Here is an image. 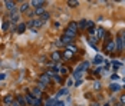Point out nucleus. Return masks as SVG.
<instances>
[{"label":"nucleus","instance_id":"nucleus-1","mask_svg":"<svg viewBox=\"0 0 125 106\" xmlns=\"http://www.w3.org/2000/svg\"><path fill=\"white\" fill-rule=\"evenodd\" d=\"M104 50H105L106 53H112V52H115V42L111 40V39L105 40V43H104Z\"/></svg>","mask_w":125,"mask_h":106},{"label":"nucleus","instance_id":"nucleus-2","mask_svg":"<svg viewBox=\"0 0 125 106\" xmlns=\"http://www.w3.org/2000/svg\"><path fill=\"white\" fill-rule=\"evenodd\" d=\"M115 52H118V53H122L124 52V46H122V39H121V35L118 33L116 37H115Z\"/></svg>","mask_w":125,"mask_h":106},{"label":"nucleus","instance_id":"nucleus-3","mask_svg":"<svg viewBox=\"0 0 125 106\" xmlns=\"http://www.w3.org/2000/svg\"><path fill=\"white\" fill-rule=\"evenodd\" d=\"M9 17H10V23H17V22H19V19H20V14H19V12L13 10V12H10Z\"/></svg>","mask_w":125,"mask_h":106},{"label":"nucleus","instance_id":"nucleus-4","mask_svg":"<svg viewBox=\"0 0 125 106\" xmlns=\"http://www.w3.org/2000/svg\"><path fill=\"white\" fill-rule=\"evenodd\" d=\"M105 35H106V30H105L104 27H96V39H98V40L105 39Z\"/></svg>","mask_w":125,"mask_h":106},{"label":"nucleus","instance_id":"nucleus-5","mask_svg":"<svg viewBox=\"0 0 125 106\" xmlns=\"http://www.w3.org/2000/svg\"><path fill=\"white\" fill-rule=\"evenodd\" d=\"M39 82L43 83V85H46V86H49V85H50V77L46 75V73H43V75H40V77H39Z\"/></svg>","mask_w":125,"mask_h":106},{"label":"nucleus","instance_id":"nucleus-6","mask_svg":"<svg viewBox=\"0 0 125 106\" xmlns=\"http://www.w3.org/2000/svg\"><path fill=\"white\" fill-rule=\"evenodd\" d=\"M4 6H6V9H7L9 12H13V10L16 9V3H14V1H10V0H6V1H4Z\"/></svg>","mask_w":125,"mask_h":106},{"label":"nucleus","instance_id":"nucleus-7","mask_svg":"<svg viewBox=\"0 0 125 106\" xmlns=\"http://www.w3.org/2000/svg\"><path fill=\"white\" fill-rule=\"evenodd\" d=\"M43 4H45V1H43V0H32V1H30V6H33L35 9L43 7Z\"/></svg>","mask_w":125,"mask_h":106},{"label":"nucleus","instance_id":"nucleus-8","mask_svg":"<svg viewBox=\"0 0 125 106\" xmlns=\"http://www.w3.org/2000/svg\"><path fill=\"white\" fill-rule=\"evenodd\" d=\"M72 42H73V39H71V37H68V36H65V35L61 37V43H62V45L69 46V45H72Z\"/></svg>","mask_w":125,"mask_h":106},{"label":"nucleus","instance_id":"nucleus-9","mask_svg":"<svg viewBox=\"0 0 125 106\" xmlns=\"http://www.w3.org/2000/svg\"><path fill=\"white\" fill-rule=\"evenodd\" d=\"M66 29H68V30H71V32H73V33H78V30H79V29H78V23H76V22H71V23H69V26H68Z\"/></svg>","mask_w":125,"mask_h":106},{"label":"nucleus","instance_id":"nucleus-10","mask_svg":"<svg viewBox=\"0 0 125 106\" xmlns=\"http://www.w3.org/2000/svg\"><path fill=\"white\" fill-rule=\"evenodd\" d=\"M14 102V97L13 96H10V95H7V96H4V99H3V103L6 106H10Z\"/></svg>","mask_w":125,"mask_h":106},{"label":"nucleus","instance_id":"nucleus-11","mask_svg":"<svg viewBox=\"0 0 125 106\" xmlns=\"http://www.w3.org/2000/svg\"><path fill=\"white\" fill-rule=\"evenodd\" d=\"M78 29H81V30L88 29V20L86 19H82L81 22H78Z\"/></svg>","mask_w":125,"mask_h":106},{"label":"nucleus","instance_id":"nucleus-12","mask_svg":"<svg viewBox=\"0 0 125 106\" xmlns=\"http://www.w3.org/2000/svg\"><path fill=\"white\" fill-rule=\"evenodd\" d=\"M88 67H89V62H82V65H79V66L76 67V70H78V72H81V73H82L83 70H86Z\"/></svg>","mask_w":125,"mask_h":106},{"label":"nucleus","instance_id":"nucleus-13","mask_svg":"<svg viewBox=\"0 0 125 106\" xmlns=\"http://www.w3.org/2000/svg\"><path fill=\"white\" fill-rule=\"evenodd\" d=\"M14 100H16V102H17L20 106H26V99H25V96H20V95H19V96H16V97H14Z\"/></svg>","mask_w":125,"mask_h":106},{"label":"nucleus","instance_id":"nucleus-14","mask_svg":"<svg viewBox=\"0 0 125 106\" xmlns=\"http://www.w3.org/2000/svg\"><path fill=\"white\" fill-rule=\"evenodd\" d=\"M29 6H30V3H27V1H23V3H22V6H20V9H19V12H20V13L27 12Z\"/></svg>","mask_w":125,"mask_h":106},{"label":"nucleus","instance_id":"nucleus-15","mask_svg":"<svg viewBox=\"0 0 125 106\" xmlns=\"http://www.w3.org/2000/svg\"><path fill=\"white\" fill-rule=\"evenodd\" d=\"M25 99H26V103H29V105H33V102H35V97H33L32 93H27L25 96Z\"/></svg>","mask_w":125,"mask_h":106},{"label":"nucleus","instance_id":"nucleus-16","mask_svg":"<svg viewBox=\"0 0 125 106\" xmlns=\"http://www.w3.org/2000/svg\"><path fill=\"white\" fill-rule=\"evenodd\" d=\"M109 89H111V92H119L121 90V86L118 85V83H111V86H109Z\"/></svg>","mask_w":125,"mask_h":106},{"label":"nucleus","instance_id":"nucleus-17","mask_svg":"<svg viewBox=\"0 0 125 106\" xmlns=\"http://www.w3.org/2000/svg\"><path fill=\"white\" fill-rule=\"evenodd\" d=\"M92 63H94V65H101V63H104V58L98 55V56H95V58H94Z\"/></svg>","mask_w":125,"mask_h":106},{"label":"nucleus","instance_id":"nucleus-18","mask_svg":"<svg viewBox=\"0 0 125 106\" xmlns=\"http://www.w3.org/2000/svg\"><path fill=\"white\" fill-rule=\"evenodd\" d=\"M49 17H50V14L48 12H45L40 17H39V19H40V22H42V23H45V22H48V20H49Z\"/></svg>","mask_w":125,"mask_h":106},{"label":"nucleus","instance_id":"nucleus-19","mask_svg":"<svg viewBox=\"0 0 125 106\" xmlns=\"http://www.w3.org/2000/svg\"><path fill=\"white\" fill-rule=\"evenodd\" d=\"M61 58H62V56H61V53H59V52H53V53H52V59H53V62H56V63H58V62L61 60Z\"/></svg>","mask_w":125,"mask_h":106},{"label":"nucleus","instance_id":"nucleus-20","mask_svg":"<svg viewBox=\"0 0 125 106\" xmlns=\"http://www.w3.org/2000/svg\"><path fill=\"white\" fill-rule=\"evenodd\" d=\"M32 95H33V97H35V96H36V97H40V95H42V90H40L38 86H36V87H33V90H32Z\"/></svg>","mask_w":125,"mask_h":106},{"label":"nucleus","instance_id":"nucleus-21","mask_svg":"<svg viewBox=\"0 0 125 106\" xmlns=\"http://www.w3.org/2000/svg\"><path fill=\"white\" fill-rule=\"evenodd\" d=\"M86 30H88V35L89 36H94L95 33H96V27H95V26H89Z\"/></svg>","mask_w":125,"mask_h":106},{"label":"nucleus","instance_id":"nucleus-22","mask_svg":"<svg viewBox=\"0 0 125 106\" xmlns=\"http://www.w3.org/2000/svg\"><path fill=\"white\" fill-rule=\"evenodd\" d=\"M12 26H13V24L10 23V22H4L3 26H1V29H3L4 32H7V30H10V27H12Z\"/></svg>","mask_w":125,"mask_h":106},{"label":"nucleus","instance_id":"nucleus-23","mask_svg":"<svg viewBox=\"0 0 125 106\" xmlns=\"http://www.w3.org/2000/svg\"><path fill=\"white\" fill-rule=\"evenodd\" d=\"M26 30V23H20L17 26V33H23Z\"/></svg>","mask_w":125,"mask_h":106},{"label":"nucleus","instance_id":"nucleus-24","mask_svg":"<svg viewBox=\"0 0 125 106\" xmlns=\"http://www.w3.org/2000/svg\"><path fill=\"white\" fill-rule=\"evenodd\" d=\"M45 12H46V10H45V7H39V9H35V14H36V16H42V14H43Z\"/></svg>","mask_w":125,"mask_h":106},{"label":"nucleus","instance_id":"nucleus-25","mask_svg":"<svg viewBox=\"0 0 125 106\" xmlns=\"http://www.w3.org/2000/svg\"><path fill=\"white\" fill-rule=\"evenodd\" d=\"M72 55H73V53H72L71 50H65V52H63V58H65V59H71Z\"/></svg>","mask_w":125,"mask_h":106},{"label":"nucleus","instance_id":"nucleus-26","mask_svg":"<svg viewBox=\"0 0 125 106\" xmlns=\"http://www.w3.org/2000/svg\"><path fill=\"white\" fill-rule=\"evenodd\" d=\"M121 65H122V63H121L119 60H114V62H112V67H114V70H116V69H118V67H119Z\"/></svg>","mask_w":125,"mask_h":106},{"label":"nucleus","instance_id":"nucleus-27","mask_svg":"<svg viewBox=\"0 0 125 106\" xmlns=\"http://www.w3.org/2000/svg\"><path fill=\"white\" fill-rule=\"evenodd\" d=\"M78 4H79V1H76V0H69L68 1V6L69 7H76Z\"/></svg>","mask_w":125,"mask_h":106},{"label":"nucleus","instance_id":"nucleus-28","mask_svg":"<svg viewBox=\"0 0 125 106\" xmlns=\"http://www.w3.org/2000/svg\"><path fill=\"white\" fill-rule=\"evenodd\" d=\"M52 77H53V79H55V80H56L58 83H61V82H62V77H61V76H59L58 73H53V75H52Z\"/></svg>","mask_w":125,"mask_h":106},{"label":"nucleus","instance_id":"nucleus-29","mask_svg":"<svg viewBox=\"0 0 125 106\" xmlns=\"http://www.w3.org/2000/svg\"><path fill=\"white\" fill-rule=\"evenodd\" d=\"M66 93H68V89H61V90L58 92V95H56V99H58V97H61L62 95H66Z\"/></svg>","mask_w":125,"mask_h":106},{"label":"nucleus","instance_id":"nucleus-30","mask_svg":"<svg viewBox=\"0 0 125 106\" xmlns=\"http://www.w3.org/2000/svg\"><path fill=\"white\" fill-rule=\"evenodd\" d=\"M40 105H42V99L40 97H36L35 102H33V106H40Z\"/></svg>","mask_w":125,"mask_h":106},{"label":"nucleus","instance_id":"nucleus-31","mask_svg":"<svg viewBox=\"0 0 125 106\" xmlns=\"http://www.w3.org/2000/svg\"><path fill=\"white\" fill-rule=\"evenodd\" d=\"M119 103H121V105H124V106H125V93H124V95H121V96H119Z\"/></svg>","mask_w":125,"mask_h":106},{"label":"nucleus","instance_id":"nucleus-32","mask_svg":"<svg viewBox=\"0 0 125 106\" xmlns=\"http://www.w3.org/2000/svg\"><path fill=\"white\" fill-rule=\"evenodd\" d=\"M38 87L40 89V90H45V89H46V85H43V83L39 82V83H38Z\"/></svg>","mask_w":125,"mask_h":106},{"label":"nucleus","instance_id":"nucleus-33","mask_svg":"<svg viewBox=\"0 0 125 106\" xmlns=\"http://www.w3.org/2000/svg\"><path fill=\"white\" fill-rule=\"evenodd\" d=\"M73 77H75V79H79V77H81V72L75 70L73 72Z\"/></svg>","mask_w":125,"mask_h":106},{"label":"nucleus","instance_id":"nucleus-34","mask_svg":"<svg viewBox=\"0 0 125 106\" xmlns=\"http://www.w3.org/2000/svg\"><path fill=\"white\" fill-rule=\"evenodd\" d=\"M59 72H61L62 75H65V73H68V69H66V67H59Z\"/></svg>","mask_w":125,"mask_h":106},{"label":"nucleus","instance_id":"nucleus-35","mask_svg":"<svg viewBox=\"0 0 125 106\" xmlns=\"http://www.w3.org/2000/svg\"><path fill=\"white\" fill-rule=\"evenodd\" d=\"M111 79H112V80H118V79H119V76H118V75H112V76H111Z\"/></svg>","mask_w":125,"mask_h":106},{"label":"nucleus","instance_id":"nucleus-36","mask_svg":"<svg viewBox=\"0 0 125 106\" xmlns=\"http://www.w3.org/2000/svg\"><path fill=\"white\" fill-rule=\"evenodd\" d=\"M53 106H65V103H63V102H61V100H59V102H56V103H55V105Z\"/></svg>","mask_w":125,"mask_h":106},{"label":"nucleus","instance_id":"nucleus-37","mask_svg":"<svg viewBox=\"0 0 125 106\" xmlns=\"http://www.w3.org/2000/svg\"><path fill=\"white\" fill-rule=\"evenodd\" d=\"M27 16H29V17H33V16H35V10H33V12H27Z\"/></svg>","mask_w":125,"mask_h":106},{"label":"nucleus","instance_id":"nucleus-38","mask_svg":"<svg viewBox=\"0 0 125 106\" xmlns=\"http://www.w3.org/2000/svg\"><path fill=\"white\" fill-rule=\"evenodd\" d=\"M4 77H6V75H4V73H0V80H3Z\"/></svg>","mask_w":125,"mask_h":106},{"label":"nucleus","instance_id":"nucleus-39","mask_svg":"<svg viewBox=\"0 0 125 106\" xmlns=\"http://www.w3.org/2000/svg\"><path fill=\"white\" fill-rule=\"evenodd\" d=\"M99 87H101V85H99L98 82H96V83H95V89H99Z\"/></svg>","mask_w":125,"mask_h":106},{"label":"nucleus","instance_id":"nucleus-40","mask_svg":"<svg viewBox=\"0 0 125 106\" xmlns=\"http://www.w3.org/2000/svg\"><path fill=\"white\" fill-rule=\"evenodd\" d=\"M81 83H82V80H76V83H75V86H79V85H81Z\"/></svg>","mask_w":125,"mask_h":106},{"label":"nucleus","instance_id":"nucleus-41","mask_svg":"<svg viewBox=\"0 0 125 106\" xmlns=\"http://www.w3.org/2000/svg\"><path fill=\"white\" fill-rule=\"evenodd\" d=\"M114 106H124V105H121L119 102H115V103H114Z\"/></svg>","mask_w":125,"mask_h":106},{"label":"nucleus","instance_id":"nucleus-42","mask_svg":"<svg viewBox=\"0 0 125 106\" xmlns=\"http://www.w3.org/2000/svg\"><path fill=\"white\" fill-rule=\"evenodd\" d=\"M92 106H99L98 103H92Z\"/></svg>","mask_w":125,"mask_h":106},{"label":"nucleus","instance_id":"nucleus-43","mask_svg":"<svg viewBox=\"0 0 125 106\" xmlns=\"http://www.w3.org/2000/svg\"><path fill=\"white\" fill-rule=\"evenodd\" d=\"M104 106H111V105H109V103H105V105H104Z\"/></svg>","mask_w":125,"mask_h":106},{"label":"nucleus","instance_id":"nucleus-44","mask_svg":"<svg viewBox=\"0 0 125 106\" xmlns=\"http://www.w3.org/2000/svg\"><path fill=\"white\" fill-rule=\"evenodd\" d=\"M122 87H124V89H125V86H122Z\"/></svg>","mask_w":125,"mask_h":106}]
</instances>
